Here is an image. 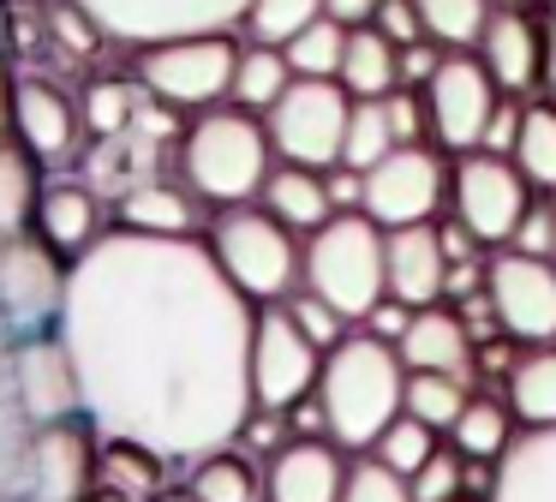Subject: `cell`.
<instances>
[{
  "instance_id": "obj_53",
  "label": "cell",
  "mask_w": 556,
  "mask_h": 502,
  "mask_svg": "<svg viewBox=\"0 0 556 502\" xmlns=\"http://www.w3.org/2000/svg\"><path fill=\"white\" fill-rule=\"evenodd\" d=\"M551 263H556V203H551Z\"/></svg>"
},
{
  "instance_id": "obj_32",
  "label": "cell",
  "mask_w": 556,
  "mask_h": 502,
  "mask_svg": "<svg viewBox=\"0 0 556 502\" xmlns=\"http://www.w3.org/2000/svg\"><path fill=\"white\" fill-rule=\"evenodd\" d=\"M448 442H455L460 461L496 466V461H503V449L515 442V413H508L503 401H491V394H467L460 418L448 425Z\"/></svg>"
},
{
  "instance_id": "obj_6",
  "label": "cell",
  "mask_w": 556,
  "mask_h": 502,
  "mask_svg": "<svg viewBox=\"0 0 556 502\" xmlns=\"http://www.w3.org/2000/svg\"><path fill=\"white\" fill-rule=\"evenodd\" d=\"M233 60H240V42H233L228 30L174 36V42L138 48V84H144V96L156 108H168V114H204V108L228 102Z\"/></svg>"
},
{
  "instance_id": "obj_45",
  "label": "cell",
  "mask_w": 556,
  "mask_h": 502,
  "mask_svg": "<svg viewBox=\"0 0 556 502\" xmlns=\"http://www.w3.org/2000/svg\"><path fill=\"white\" fill-rule=\"evenodd\" d=\"M233 442H240L245 454H264V461H269L276 449H288V442H293V425H288L281 413H264V406H252V418L240 425V437H233Z\"/></svg>"
},
{
  "instance_id": "obj_28",
  "label": "cell",
  "mask_w": 556,
  "mask_h": 502,
  "mask_svg": "<svg viewBox=\"0 0 556 502\" xmlns=\"http://www.w3.org/2000/svg\"><path fill=\"white\" fill-rule=\"evenodd\" d=\"M144 84L138 78H90L85 96H78V120H85V138L109 143V138H126V131L144 120Z\"/></svg>"
},
{
  "instance_id": "obj_24",
  "label": "cell",
  "mask_w": 556,
  "mask_h": 502,
  "mask_svg": "<svg viewBox=\"0 0 556 502\" xmlns=\"http://www.w3.org/2000/svg\"><path fill=\"white\" fill-rule=\"evenodd\" d=\"M257 203H264L269 215H276L288 234H317V227L336 215V203H329V186H324V167H300V162H276L264 179V191H257Z\"/></svg>"
},
{
  "instance_id": "obj_5",
  "label": "cell",
  "mask_w": 556,
  "mask_h": 502,
  "mask_svg": "<svg viewBox=\"0 0 556 502\" xmlns=\"http://www.w3.org/2000/svg\"><path fill=\"white\" fill-rule=\"evenodd\" d=\"M300 287H312L348 323H359L389 293L383 287V227L365 210L329 215L317 234H305V281Z\"/></svg>"
},
{
  "instance_id": "obj_11",
  "label": "cell",
  "mask_w": 556,
  "mask_h": 502,
  "mask_svg": "<svg viewBox=\"0 0 556 502\" xmlns=\"http://www.w3.org/2000/svg\"><path fill=\"white\" fill-rule=\"evenodd\" d=\"M66 305V258L49 251L37 234L0 239V317L18 329V341L61 329Z\"/></svg>"
},
{
  "instance_id": "obj_36",
  "label": "cell",
  "mask_w": 556,
  "mask_h": 502,
  "mask_svg": "<svg viewBox=\"0 0 556 502\" xmlns=\"http://www.w3.org/2000/svg\"><path fill=\"white\" fill-rule=\"evenodd\" d=\"M281 54H288L293 78H336L341 54H348V24L312 18L300 36H293V42H281Z\"/></svg>"
},
{
  "instance_id": "obj_4",
  "label": "cell",
  "mask_w": 556,
  "mask_h": 502,
  "mask_svg": "<svg viewBox=\"0 0 556 502\" xmlns=\"http://www.w3.org/2000/svg\"><path fill=\"white\" fill-rule=\"evenodd\" d=\"M210 258L252 305H281L305 281V239L288 234L264 203H233L210 215Z\"/></svg>"
},
{
  "instance_id": "obj_50",
  "label": "cell",
  "mask_w": 556,
  "mask_h": 502,
  "mask_svg": "<svg viewBox=\"0 0 556 502\" xmlns=\"http://www.w3.org/2000/svg\"><path fill=\"white\" fill-rule=\"evenodd\" d=\"M324 18L348 24V30H359V24L377 18V0H324Z\"/></svg>"
},
{
  "instance_id": "obj_8",
  "label": "cell",
  "mask_w": 556,
  "mask_h": 502,
  "mask_svg": "<svg viewBox=\"0 0 556 502\" xmlns=\"http://www.w3.org/2000/svg\"><path fill=\"white\" fill-rule=\"evenodd\" d=\"M448 198V162L431 143H395L377 167H365V198L359 210L371 215L377 227H413L431 222Z\"/></svg>"
},
{
  "instance_id": "obj_21",
  "label": "cell",
  "mask_w": 556,
  "mask_h": 502,
  "mask_svg": "<svg viewBox=\"0 0 556 502\" xmlns=\"http://www.w3.org/2000/svg\"><path fill=\"white\" fill-rule=\"evenodd\" d=\"M479 60H484V72H491V84L503 96L532 90V84H539V66H544L539 24L520 7H496L491 24H484V36H479Z\"/></svg>"
},
{
  "instance_id": "obj_29",
  "label": "cell",
  "mask_w": 556,
  "mask_h": 502,
  "mask_svg": "<svg viewBox=\"0 0 556 502\" xmlns=\"http://www.w3.org/2000/svg\"><path fill=\"white\" fill-rule=\"evenodd\" d=\"M42 198V162L18 138H0V239L30 234Z\"/></svg>"
},
{
  "instance_id": "obj_34",
  "label": "cell",
  "mask_w": 556,
  "mask_h": 502,
  "mask_svg": "<svg viewBox=\"0 0 556 502\" xmlns=\"http://www.w3.org/2000/svg\"><path fill=\"white\" fill-rule=\"evenodd\" d=\"M419 12V30L437 48H479L484 24H491V0H413Z\"/></svg>"
},
{
  "instance_id": "obj_13",
  "label": "cell",
  "mask_w": 556,
  "mask_h": 502,
  "mask_svg": "<svg viewBox=\"0 0 556 502\" xmlns=\"http://www.w3.org/2000/svg\"><path fill=\"white\" fill-rule=\"evenodd\" d=\"M317 371H324V353L300 335V323L281 305H257L252 323V406L264 413H288L305 394L317 389Z\"/></svg>"
},
{
  "instance_id": "obj_31",
  "label": "cell",
  "mask_w": 556,
  "mask_h": 502,
  "mask_svg": "<svg viewBox=\"0 0 556 502\" xmlns=\"http://www.w3.org/2000/svg\"><path fill=\"white\" fill-rule=\"evenodd\" d=\"M508 413L520 430L556 425V347H527L508 371Z\"/></svg>"
},
{
  "instance_id": "obj_40",
  "label": "cell",
  "mask_w": 556,
  "mask_h": 502,
  "mask_svg": "<svg viewBox=\"0 0 556 502\" xmlns=\"http://www.w3.org/2000/svg\"><path fill=\"white\" fill-rule=\"evenodd\" d=\"M281 311H288V317L300 323V335L317 347V353H329V347H336L341 335H348V317H341V311L329 305V299H317L312 287H293V293L281 299Z\"/></svg>"
},
{
  "instance_id": "obj_55",
  "label": "cell",
  "mask_w": 556,
  "mask_h": 502,
  "mask_svg": "<svg viewBox=\"0 0 556 502\" xmlns=\"http://www.w3.org/2000/svg\"><path fill=\"white\" fill-rule=\"evenodd\" d=\"M455 502H467V497H455Z\"/></svg>"
},
{
  "instance_id": "obj_43",
  "label": "cell",
  "mask_w": 556,
  "mask_h": 502,
  "mask_svg": "<svg viewBox=\"0 0 556 502\" xmlns=\"http://www.w3.org/2000/svg\"><path fill=\"white\" fill-rule=\"evenodd\" d=\"M407 490H413V502H455V497H467V461H460L455 449H437L431 461L407 478Z\"/></svg>"
},
{
  "instance_id": "obj_54",
  "label": "cell",
  "mask_w": 556,
  "mask_h": 502,
  "mask_svg": "<svg viewBox=\"0 0 556 502\" xmlns=\"http://www.w3.org/2000/svg\"><path fill=\"white\" fill-rule=\"evenodd\" d=\"M491 7H520V0H491Z\"/></svg>"
},
{
  "instance_id": "obj_27",
  "label": "cell",
  "mask_w": 556,
  "mask_h": 502,
  "mask_svg": "<svg viewBox=\"0 0 556 502\" xmlns=\"http://www.w3.org/2000/svg\"><path fill=\"white\" fill-rule=\"evenodd\" d=\"M186 466H192V502H264V466L240 442H222Z\"/></svg>"
},
{
  "instance_id": "obj_26",
  "label": "cell",
  "mask_w": 556,
  "mask_h": 502,
  "mask_svg": "<svg viewBox=\"0 0 556 502\" xmlns=\"http://www.w3.org/2000/svg\"><path fill=\"white\" fill-rule=\"evenodd\" d=\"M336 84L353 96V102H371V96H389L401 84V48L389 42L377 24H359L348 30V54H341Z\"/></svg>"
},
{
  "instance_id": "obj_17",
  "label": "cell",
  "mask_w": 556,
  "mask_h": 502,
  "mask_svg": "<svg viewBox=\"0 0 556 502\" xmlns=\"http://www.w3.org/2000/svg\"><path fill=\"white\" fill-rule=\"evenodd\" d=\"M443 281H448V251L437 239L431 222L413 227H389L383 234V287L389 299H401L407 311L443 305Z\"/></svg>"
},
{
  "instance_id": "obj_37",
  "label": "cell",
  "mask_w": 556,
  "mask_h": 502,
  "mask_svg": "<svg viewBox=\"0 0 556 502\" xmlns=\"http://www.w3.org/2000/svg\"><path fill=\"white\" fill-rule=\"evenodd\" d=\"M437 437H443V430H431L425 418H413V413H395V418L383 425V437L371 442V454L389 466V473L413 478V473H419V466L437 454Z\"/></svg>"
},
{
  "instance_id": "obj_1",
  "label": "cell",
  "mask_w": 556,
  "mask_h": 502,
  "mask_svg": "<svg viewBox=\"0 0 556 502\" xmlns=\"http://www.w3.org/2000/svg\"><path fill=\"white\" fill-rule=\"evenodd\" d=\"M257 305L198 234L102 227L66 263L61 341L102 442L198 461L252 418Z\"/></svg>"
},
{
  "instance_id": "obj_39",
  "label": "cell",
  "mask_w": 556,
  "mask_h": 502,
  "mask_svg": "<svg viewBox=\"0 0 556 502\" xmlns=\"http://www.w3.org/2000/svg\"><path fill=\"white\" fill-rule=\"evenodd\" d=\"M312 18H324V0H252L240 24H245V36H252V42L281 48V42H293V36H300Z\"/></svg>"
},
{
  "instance_id": "obj_35",
  "label": "cell",
  "mask_w": 556,
  "mask_h": 502,
  "mask_svg": "<svg viewBox=\"0 0 556 502\" xmlns=\"http://www.w3.org/2000/svg\"><path fill=\"white\" fill-rule=\"evenodd\" d=\"M467 382L472 377H448V371H407V401H401V413L425 418L431 430H448L460 418V406H467Z\"/></svg>"
},
{
  "instance_id": "obj_12",
  "label": "cell",
  "mask_w": 556,
  "mask_h": 502,
  "mask_svg": "<svg viewBox=\"0 0 556 502\" xmlns=\"http://www.w3.org/2000/svg\"><path fill=\"white\" fill-rule=\"evenodd\" d=\"M484 305L503 335L527 347H556V263L527 251L484 258Z\"/></svg>"
},
{
  "instance_id": "obj_49",
  "label": "cell",
  "mask_w": 556,
  "mask_h": 502,
  "mask_svg": "<svg viewBox=\"0 0 556 502\" xmlns=\"http://www.w3.org/2000/svg\"><path fill=\"white\" fill-rule=\"evenodd\" d=\"M407 317H413V311L401 305V299H389V293H383V299H377V305L365 311L359 323H365V335H377V341H389V347H395L401 335H407Z\"/></svg>"
},
{
  "instance_id": "obj_7",
  "label": "cell",
  "mask_w": 556,
  "mask_h": 502,
  "mask_svg": "<svg viewBox=\"0 0 556 502\" xmlns=\"http://www.w3.org/2000/svg\"><path fill=\"white\" fill-rule=\"evenodd\" d=\"M348 114H353V96L341 90L336 78H293L288 90H281V102L264 114L276 162L336 167L341 143H348Z\"/></svg>"
},
{
  "instance_id": "obj_44",
  "label": "cell",
  "mask_w": 556,
  "mask_h": 502,
  "mask_svg": "<svg viewBox=\"0 0 556 502\" xmlns=\"http://www.w3.org/2000/svg\"><path fill=\"white\" fill-rule=\"evenodd\" d=\"M383 114H389V131H395V143H425V138H431L425 90H407V84H395V90L383 96Z\"/></svg>"
},
{
  "instance_id": "obj_38",
  "label": "cell",
  "mask_w": 556,
  "mask_h": 502,
  "mask_svg": "<svg viewBox=\"0 0 556 502\" xmlns=\"http://www.w3.org/2000/svg\"><path fill=\"white\" fill-rule=\"evenodd\" d=\"M389 150H395V131H389L383 96H371V102H353V114H348V143H341V162L365 174V167H377Z\"/></svg>"
},
{
  "instance_id": "obj_18",
  "label": "cell",
  "mask_w": 556,
  "mask_h": 502,
  "mask_svg": "<svg viewBox=\"0 0 556 502\" xmlns=\"http://www.w3.org/2000/svg\"><path fill=\"white\" fill-rule=\"evenodd\" d=\"M348 461L329 437H293L264 461V502H341Z\"/></svg>"
},
{
  "instance_id": "obj_41",
  "label": "cell",
  "mask_w": 556,
  "mask_h": 502,
  "mask_svg": "<svg viewBox=\"0 0 556 502\" xmlns=\"http://www.w3.org/2000/svg\"><path fill=\"white\" fill-rule=\"evenodd\" d=\"M49 36L66 60H97L102 42H109V36L97 30V18H90L85 7H73V0H54L49 7Z\"/></svg>"
},
{
  "instance_id": "obj_3",
  "label": "cell",
  "mask_w": 556,
  "mask_h": 502,
  "mask_svg": "<svg viewBox=\"0 0 556 502\" xmlns=\"http://www.w3.org/2000/svg\"><path fill=\"white\" fill-rule=\"evenodd\" d=\"M180 179L210 203V210H233V203H257L269 167H276V150H269V131L257 114L222 102L204 108V114L186 120L180 131Z\"/></svg>"
},
{
  "instance_id": "obj_48",
  "label": "cell",
  "mask_w": 556,
  "mask_h": 502,
  "mask_svg": "<svg viewBox=\"0 0 556 502\" xmlns=\"http://www.w3.org/2000/svg\"><path fill=\"white\" fill-rule=\"evenodd\" d=\"M520 108H527V102H508V96L496 102V114L484 120L479 150H491V155H508V150H515V138H520Z\"/></svg>"
},
{
  "instance_id": "obj_42",
  "label": "cell",
  "mask_w": 556,
  "mask_h": 502,
  "mask_svg": "<svg viewBox=\"0 0 556 502\" xmlns=\"http://www.w3.org/2000/svg\"><path fill=\"white\" fill-rule=\"evenodd\" d=\"M341 502H413L407 478L389 473L377 454H359V461L348 466V478H341Z\"/></svg>"
},
{
  "instance_id": "obj_23",
  "label": "cell",
  "mask_w": 556,
  "mask_h": 502,
  "mask_svg": "<svg viewBox=\"0 0 556 502\" xmlns=\"http://www.w3.org/2000/svg\"><path fill=\"white\" fill-rule=\"evenodd\" d=\"M484 502H556V425L515 430Z\"/></svg>"
},
{
  "instance_id": "obj_25",
  "label": "cell",
  "mask_w": 556,
  "mask_h": 502,
  "mask_svg": "<svg viewBox=\"0 0 556 502\" xmlns=\"http://www.w3.org/2000/svg\"><path fill=\"white\" fill-rule=\"evenodd\" d=\"M198 215H204V198H198L186 179H144V186L121 191V210L114 222L138 227V234H198Z\"/></svg>"
},
{
  "instance_id": "obj_15",
  "label": "cell",
  "mask_w": 556,
  "mask_h": 502,
  "mask_svg": "<svg viewBox=\"0 0 556 502\" xmlns=\"http://www.w3.org/2000/svg\"><path fill=\"white\" fill-rule=\"evenodd\" d=\"M97 454L102 437L85 413L42 425L37 454H30V502H85L90 485H97Z\"/></svg>"
},
{
  "instance_id": "obj_47",
  "label": "cell",
  "mask_w": 556,
  "mask_h": 502,
  "mask_svg": "<svg viewBox=\"0 0 556 502\" xmlns=\"http://www.w3.org/2000/svg\"><path fill=\"white\" fill-rule=\"evenodd\" d=\"M443 54H448V48H437L431 36L407 42V48H401V84H407V90H425V84H431V72L443 66Z\"/></svg>"
},
{
  "instance_id": "obj_2",
  "label": "cell",
  "mask_w": 556,
  "mask_h": 502,
  "mask_svg": "<svg viewBox=\"0 0 556 502\" xmlns=\"http://www.w3.org/2000/svg\"><path fill=\"white\" fill-rule=\"evenodd\" d=\"M312 394L324 406V437L336 449L371 454V442L383 437V425L407 401V365H401V353L389 341H377L365 329H348L324 353V371H317Z\"/></svg>"
},
{
  "instance_id": "obj_51",
  "label": "cell",
  "mask_w": 556,
  "mask_h": 502,
  "mask_svg": "<svg viewBox=\"0 0 556 502\" xmlns=\"http://www.w3.org/2000/svg\"><path fill=\"white\" fill-rule=\"evenodd\" d=\"M539 36H544V66H539V84L551 90V102H556V12L539 24Z\"/></svg>"
},
{
  "instance_id": "obj_20",
  "label": "cell",
  "mask_w": 556,
  "mask_h": 502,
  "mask_svg": "<svg viewBox=\"0 0 556 502\" xmlns=\"http://www.w3.org/2000/svg\"><path fill=\"white\" fill-rule=\"evenodd\" d=\"M401 365L407 371H448V377H472V359H479V341H472L467 317L455 305H425L407 317V335L395 341Z\"/></svg>"
},
{
  "instance_id": "obj_52",
  "label": "cell",
  "mask_w": 556,
  "mask_h": 502,
  "mask_svg": "<svg viewBox=\"0 0 556 502\" xmlns=\"http://www.w3.org/2000/svg\"><path fill=\"white\" fill-rule=\"evenodd\" d=\"M13 72H7V60H0V138H13Z\"/></svg>"
},
{
  "instance_id": "obj_10",
  "label": "cell",
  "mask_w": 556,
  "mask_h": 502,
  "mask_svg": "<svg viewBox=\"0 0 556 502\" xmlns=\"http://www.w3.org/2000/svg\"><path fill=\"white\" fill-rule=\"evenodd\" d=\"M97 18L109 42L150 48L174 36H204V30H233L252 0H73Z\"/></svg>"
},
{
  "instance_id": "obj_56",
  "label": "cell",
  "mask_w": 556,
  "mask_h": 502,
  "mask_svg": "<svg viewBox=\"0 0 556 502\" xmlns=\"http://www.w3.org/2000/svg\"><path fill=\"white\" fill-rule=\"evenodd\" d=\"M544 7H551V0H544Z\"/></svg>"
},
{
  "instance_id": "obj_33",
  "label": "cell",
  "mask_w": 556,
  "mask_h": 502,
  "mask_svg": "<svg viewBox=\"0 0 556 502\" xmlns=\"http://www.w3.org/2000/svg\"><path fill=\"white\" fill-rule=\"evenodd\" d=\"M508 162L520 167L532 191H556V102H527L520 108V138L508 150Z\"/></svg>"
},
{
  "instance_id": "obj_9",
  "label": "cell",
  "mask_w": 556,
  "mask_h": 502,
  "mask_svg": "<svg viewBox=\"0 0 556 502\" xmlns=\"http://www.w3.org/2000/svg\"><path fill=\"white\" fill-rule=\"evenodd\" d=\"M448 203H455V222L467 227L479 246H508L515 222L532 203V186L520 179V167L508 162V155L467 150L448 167Z\"/></svg>"
},
{
  "instance_id": "obj_14",
  "label": "cell",
  "mask_w": 556,
  "mask_h": 502,
  "mask_svg": "<svg viewBox=\"0 0 556 502\" xmlns=\"http://www.w3.org/2000/svg\"><path fill=\"white\" fill-rule=\"evenodd\" d=\"M496 102H503V90L491 84V72H484L479 54H467V48H448L443 66L431 72V84H425V114H431V138L443 143V150H479L484 138V120L496 114Z\"/></svg>"
},
{
  "instance_id": "obj_22",
  "label": "cell",
  "mask_w": 556,
  "mask_h": 502,
  "mask_svg": "<svg viewBox=\"0 0 556 502\" xmlns=\"http://www.w3.org/2000/svg\"><path fill=\"white\" fill-rule=\"evenodd\" d=\"M30 234H37L49 251H61L66 263H73L85 246H97V234H102V198L90 191V179H42V198H37V222H30Z\"/></svg>"
},
{
  "instance_id": "obj_19",
  "label": "cell",
  "mask_w": 556,
  "mask_h": 502,
  "mask_svg": "<svg viewBox=\"0 0 556 502\" xmlns=\"http://www.w3.org/2000/svg\"><path fill=\"white\" fill-rule=\"evenodd\" d=\"M18 389H25V413L37 418V430L78 418V382H73V359H66L61 329L18 341Z\"/></svg>"
},
{
  "instance_id": "obj_30",
  "label": "cell",
  "mask_w": 556,
  "mask_h": 502,
  "mask_svg": "<svg viewBox=\"0 0 556 502\" xmlns=\"http://www.w3.org/2000/svg\"><path fill=\"white\" fill-rule=\"evenodd\" d=\"M288 84H293V66H288V54H281V48L245 42L240 60H233V90H228V102L264 120L269 108L281 102V90H288Z\"/></svg>"
},
{
  "instance_id": "obj_46",
  "label": "cell",
  "mask_w": 556,
  "mask_h": 502,
  "mask_svg": "<svg viewBox=\"0 0 556 502\" xmlns=\"http://www.w3.org/2000/svg\"><path fill=\"white\" fill-rule=\"evenodd\" d=\"M508 251H527V258H551V203H527V215L508 234Z\"/></svg>"
},
{
  "instance_id": "obj_16",
  "label": "cell",
  "mask_w": 556,
  "mask_h": 502,
  "mask_svg": "<svg viewBox=\"0 0 556 502\" xmlns=\"http://www.w3.org/2000/svg\"><path fill=\"white\" fill-rule=\"evenodd\" d=\"M13 138L37 155L42 167H61L85 143V120H78V96H66L54 78H25L13 84Z\"/></svg>"
}]
</instances>
